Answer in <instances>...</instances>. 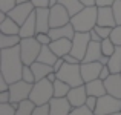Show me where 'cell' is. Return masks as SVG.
Here are the masks:
<instances>
[{
	"instance_id": "cell-9",
	"label": "cell",
	"mask_w": 121,
	"mask_h": 115,
	"mask_svg": "<svg viewBox=\"0 0 121 115\" xmlns=\"http://www.w3.org/2000/svg\"><path fill=\"white\" fill-rule=\"evenodd\" d=\"M51 28H58V26H65V25L71 23V14L69 11L61 5V3H57V5L51 6Z\"/></svg>"
},
{
	"instance_id": "cell-35",
	"label": "cell",
	"mask_w": 121,
	"mask_h": 115,
	"mask_svg": "<svg viewBox=\"0 0 121 115\" xmlns=\"http://www.w3.org/2000/svg\"><path fill=\"white\" fill-rule=\"evenodd\" d=\"M32 115H51V106H49V103L35 106V107H34Z\"/></svg>"
},
{
	"instance_id": "cell-26",
	"label": "cell",
	"mask_w": 121,
	"mask_h": 115,
	"mask_svg": "<svg viewBox=\"0 0 121 115\" xmlns=\"http://www.w3.org/2000/svg\"><path fill=\"white\" fill-rule=\"evenodd\" d=\"M69 91H71V86L68 83H65L63 80L57 78L54 81V97L57 98H63V97H68Z\"/></svg>"
},
{
	"instance_id": "cell-8",
	"label": "cell",
	"mask_w": 121,
	"mask_h": 115,
	"mask_svg": "<svg viewBox=\"0 0 121 115\" xmlns=\"http://www.w3.org/2000/svg\"><path fill=\"white\" fill-rule=\"evenodd\" d=\"M91 43V34L89 32H75L74 38H72V49L71 54L74 57H77L80 62H83L86 55V51Z\"/></svg>"
},
{
	"instance_id": "cell-37",
	"label": "cell",
	"mask_w": 121,
	"mask_h": 115,
	"mask_svg": "<svg viewBox=\"0 0 121 115\" xmlns=\"http://www.w3.org/2000/svg\"><path fill=\"white\" fill-rule=\"evenodd\" d=\"M112 9H113V14H115L117 25H121V0H115L113 2Z\"/></svg>"
},
{
	"instance_id": "cell-19",
	"label": "cell",
	"mask_w": 121,
	"mask_h": 115,
	"mask_svg": "<svg viewBox=\"0 0 121 115\" xmlns=\"http://www.w3.org/2000/svg\"><path fill=\"white\" fill-rule=\"evenodd\" d=\"M22 38H28V37H35L37 35V23H35V12L29 15L26 22L23 25H20V34Z\"/></svg>"
},
{
	"instance_id": "cell-36",
	"label": "cell",
	"mask_w": 121,
	"mask_h": 115,
	"mask_svg": "<svg viewBox=\"0 0 121 115\" xmlns=\"http://www.w3.org/2000/svg\"><path fill=\"white\" fill-rule=\"evenodd\" d=\"M15 5H17V0H0V11L9 12Z\"/></svg>"
},
{
	"instance_id": "cell-47",
	"label": "cell",
	"mask_w": 121,
	"mask_h": 115,
	"mask_svg": "<svg viewBox=\"0 0 121 115\" xmlns=\"http://www.w3.org/2000/svg\"><path fill=\"white\" fill-rule=\"evenodd\" d=\"M84 6H97V0H80Z\"/></svg>"
},
{
	"instance_id": "cell-30",
	"label": "cell",
	"mask_w": 121,
	"mask_h": 115,
	"mask_svg": "<svg viewBox=\"0 0 121 115\" xmlns=\"http://www.w3.org/2000/svg\"><path fill=\"white\" fill-rule=\"evenodd\" d=\"M15 111L12 103H0V115H15Z\"/></svg>"
},
{
	"instance_id": "cell-7",
	"label": "cell",
	"mask_w": 121,
	"mask_h": 115,
	"mask_svg": "<svg viewBox=\"0 0 121 115\" xmlns=\"http://www.w3.org/2000/svg\"><path fill=\"white\" fill-rule=\"evenodd\" d=\"M34 83H28L25 80H18L15 83H11L9 94H11V103H20L23 100H28L32 91Z\"/></svg>"
},
{
	"instance_id": "cell-39",
	"label": "cell",
	"mask_w": 121,
	"mask_h": 115,
	"mask_svg": "<svg viewBox=\"0 0 121 115\" xmlns=\"http://www.w3.org/2000/svg\"><path fill=\"white\" fill-rule=\"evenodd\" d=\"M97 103H98V97H94V95H87V100H86V106L91 111L97 109Z\"/></svg>"
},
{
	"instance_id": "cell-33",
	"label": "cell",
	"mask_w": 121,
	"mask_h": 115,
	"mask_svg": "<svg viewBox=\"0 0 121 115\" xmlns=\"http://www.w3.org/2000/svg\"><path fill=\"white\" fill-rule=\"evenodd\" d=\"M110 40L117 44V46H121V25H117L112 29V34H110Z\"/></svg>"
},
{
	"instance_id": "cell-11",
	"label": "cell",
	"mask_w": 121,
	"mask_h": 115,
	"mask_svg": "<svg viewBox=\"0 0 121 115\" xmlns=\"http://www.w3.org/2000/svg\"><path fill=\"white\" fill-rule=\"evenodd\" d=\"M81 77L84 80V83L92 81V80L100 78V72L103 69L104 65H101L100 62H89V63H81Z\"/></svg>"
},
{
	"instance_id": "cell-3",
	"label": "cell",
	"mask_w": 121,
	"mask_h": 115,
	"mask_svg": "<svg viewBox=\"0 0 121 115\" xmlns=\"http://www.w3.org/2000/svg\"><path fill=\"white\" fill-rule=\"evenodd\" d=\"M52 98H54V83L52 81H49L48 78H43V80H39V81L34 83L29 100L35 106L49 103Z\"/></svg>"
},
{
	"instance_id": "cell-15",
	"label": "cell",
	"mask_w": 121,
	"mask_h": 115,
	"mask_svg": "<svg viewBox=\"0 0 121 115\" xmlns=\"http://www.w3.org/2000/svg\"><path fill=\"white\" fill-rule=\"evenodd\" d=\"M51 49L57 54V57H65L68 54H71L72 49V40L71 38H58V40L51 41Z\"/></svg>"
},
{
	"instance_id": "cell-14",
	"label": "cell",
	"mask_w": 121,
	"mask_h": 115,
	"mask_svg": "<svg viewBox=\"0 0 121 115\" xmlns=\"http://www.w3.org/2000/svg\"><path fill=\"white\" fill-rule=\"evenodd\" d=\"M97 25H101V26H110V28L117 26V20H115V14H113L112 6H98Z\"/></svg>"
},
{
	"instance_id": "cell-1",
	"label": "cell",
	"mask_w": 121,
	"mask_h": 115,
	"mask_svg": "<svg viewBox=\"0 0 121 115\" xmlns=\"http://www.w3.org/2000/svg\"><path fill=\"white\" fill-rule=\"evenodd\" d=\"M0 65H2L0 74L5 77L9 83H15L18 80H22L25 63L22 60L20 44L14 46V48L0 49Z\"/></svg>"
},
{
	"instance_id": "cell-34",
	"label": "cell",
	"mask_w": 121,
	"mask_h": 115,
	"mask_svg": "<svg viewBox=\"0 0 121 115\" xmlns=\"http://www.w3.org/2000/svg\"><path fill=\"white\" fill-rule=\"evenodd\" d=\"M69 115H95V114H94V111H91L84 104V106H80V107H72Z\"/></svg>"
},
{
	"instance_id": "cell-27",
	"label": "cell",
	"mask_w": 121,
	"mask_h": 115,
	"mask_svg": "<svg viewBox=\"0 0 121 115\" xmlns=\"http://www.w3.org/2000/svg\"><path fill=\"white\" fill-rule=\"evenodd\" d=\"M58 3H61V5L68 9L69 14H71V17L75 15V14H78V12L84 8V5H83L80 0H58Z\"/></svg>"
},
{
	"instance_id": "cell-28",
	"label": "cell",
	"mask_w": 121,
	"mask_h": 115,
	"mask_svg": "<svg viewBox=\"0 0 121 115\" xmlns=\"http://www.w3.org/2000/svg\"><path fill=\"white\" fill-rule=\"evenodd\" d=\"M34 107H35V104H34L29 98H28V100H23V101L18 103V107H17V111H15V115H32Z\"/></svg>"
},
{
	"instance_id": "cell-38",
	"label": "cell",
	"mask_w": 121,
	"mask_h": 115,
	"mask_svg": "<svg viewBox=\"0 0 121 115\" xmlns=\"http://www.w3.org/2000/svg\"><path fill=\"white\" fill-rule=\"evenodd\" d=\"M35 38L40 41L41 44H51V41H52V38H51V35L48 32H39L35 35Z\"/></svg>"
},
{
	"instance_id": "cell-29",
	"label": "cell",
	"mask_w": 121,
	"mask_h": 115,
	"mask_svg": "<svg viewBox=\"0 0 121 115\" xmlns=\"http://www.w3.org/2000/svg\"><path fill=\"white\" fill-rule=\"evenodd\" d=\"M115 49H117V44L110 40V37L109 38H104V40L101 41V51H103V55L110 57L113 52H115Z\"/></svg>"
},
{
	"instance_id": "cell-25",
	"label": "cell",
	"mask_w": 121,
	"mask_h": 115,
	"mask_svg": "<svg viewBox=\"0 0 121 115\" xmlns=\"http://www.w3.org/2000/svg\"><path fill=\"white\" fill-rule=\"evenodd\" d=\"M107 66L112 74H121V46H117L115 52L110 55Z\"/></svg>"
},
{
	"instance_id": "cell-20",
	"label": "cell",
	"mask_w": 121,
	"mask_h": 115,
	"mask_svg": "<svg viewBox=\"0 0 121 115\" xmlns=\"http://www.w3.org/2000/svg\"><path fill=\"white\" fill-rule=\"evenodd\" d=\"M86 84V91H87V95H94V97H103V95L107 94L106 91V86H104V81L101 78L97 80H92V81L84 83Z\"/></svg>"
},
{
	"instance_id": "cell-22",
	"label": "cell",
	"mask_w": 121,
	"mask_h": 115,
	"mask_svg": "<svg viewBox=\"0 0 121 115\" xmlns=\"http://www.w3.org/2000/svg\"><path fill=\"white\" fill-rule=\"evenodd\" d=\"M57 60H58V57H57V54L51 49L49 44H43V46H41L40 54H39L37 62H41V63H46V65L54 66V63H55Z\"/></svg>"
},
{
	"instance_id": "cell-16",
	"label": "cell",
	"mask_w": 121,
	"mask_h": 115,
	"mask_svg": "<svg viewBox=\"0 0 121 115\" xmlns=\"http://www.w3.org/2000/svg\"><path fill=\"white\" fill-rule=\"evenodd\" d=\"M75 28L72 23H68L65 25V26H58V28H51L49 31V35L52 40H58V38H74L75 35Z\"/></svg>"
},
{
	"instance_id": "cell-45",
	"label": "cell",
	"mask_w": 121,
	"mask_h": 115,
	"mask_svg": "<svg viewBox=\"0 0 121 115\" xmlns=\"http://www.w3.org/2000/svg\"><path fill=\"white\" fill-rule=\"evenodd\" d=\"M89 34H91V41H103V38L98 35V32H97L95 29L89 31Z\"/></svg>"
},
{
	"instance_id": "cell-50",
	"label": "cell",
	"mask_w": 121,
	"mask_h": 115,
	"mask_svg": "<svg viewBox=\"0 0 121 115\" xmlns=\"http://www.w3.org/2000/svg\"><path fill=\"white\" fill-rule=\"evenodd\" d=\"M107 115H121V112H115V114H107Z\"/></svg>"
},
{
	"instance_id": "cell-23",
	"label": "cell",
	"mask_w": 121,
	"mask_h": 115,
	"mask_svg": "<svg viewBox=\"0 0 121 115\" xmlns=\"http://www.w3.org/2000/svg\"><path fill=\"white\" fill-rule=\"evenodd\" d=\"M0 32L2 34H9V35L20 34V25H18L14 18H11L8 15L6 20H3L2 23H0Z\"/></svg>"
},
{
	"instance_id": "cell-41",
	"label": "cell",
	"mask_w": 121,
	"mask_h": 115,
	"mask_svg": "<svg viewBox=\"0 0 121 115\" xmlns=\"http://www.w3.org/2000/svg\"><path fill=\"white\" fill-rule=\"evenodd\" d=\"M63 58H65V62H66V63H71V65H80V63H81L80 60H78L77 57H74L72 54H68V55H65Z\"/></svg>"
},
{
	"instance_id": "cell-17",
	"label": "cell",
	"mask_w": 121,
	"mask_h": 115,
	"mask_svg": "<svg viewBox=\"0 0 121 115\" xmlns=\"http://www.w3.org/2000/svg\"><path fill=\"white\" fill-rule=\"evenodd\" d=\"M104 86L107 94L121 98V74H110L109 78L104 80Z\"/></svg>"
},
{
	"instance_id": "cell-48",
	"label": "cell",
	"mask_w": 121,
	"mask_h": 115,
	"mask_svg": "<svg viewBox=\"0 0 121 115\" xmlns=\"http://www.w3.org/2000/svg\"><path fill=\"white\" fill-rule=\"evenodd\" d=\"M58 3V0H51V6H54V5H57Z\"/></svg>"
},
{
	"instance_id": "cell-13",
	"label": "cell",
	"mask_w": 121,
	"mask_h": 115,
	"mask_svg": "<svg viewBox=\"0 0 121 115\" xmlns=\"http://www.w3.org/2000/svg\"><path fill=\"white\" fill-rule=\"evenodd\" d=\"M49 106H51V115H69L72 111V104L69 103L66 97L63 98L54 97L49 101Z\"/></svg>"
},
{
	"instance_id": "cell-18",
	"label": "cell",
	"mask_w": 121,
	"mask_h": 115,
	"mask_svg": "<svg viewBox=\"0 0 121 115\" xmlns=\"http://www.w3.org/2000/svg\"><path fill=\"white\" fill-rule=\"evenodd\" d=\"M101 57H103V51H101V41H91L89 43V48L86 51V55L83 58L84 63L89 62H100ZM81 62V63H83Z\"/></svg>"
},
{
	"instance_id": "cell-12",
	"label": "cell",
	"mask_w": 121,
	"mask_h": 115,
	"mask_svg": "<svg viewBox=\"0 0 121 115\" xmlns=\"http://www.w3.org/2000/svg\"><path fill=\"white\" fill-rule=\"evenodd\" d=\"M69 103L72 104V107H80L86 104V100H87V91H86V84L81 86H75V88H71L68 97Z\"/></svg>"
},
{
	"instance_id": "cell-42",
	"label": "cell",
	"mask_w": 121,
	"mask_h": 115,
	"mask_svg": "<svg viewBox=\"0 0 121 115\" xmlns=\"http://www.w3.org/2000/svg\"><path fill=\"white\" fill-rule=\"evenodd\" d=\"M110 74H112V72H110L109 66L106 65V66H103V69H101V72H100V78H101V80L104 81L106 78H109V77H110Z\"/></svg>"
},
{
	"instance_id": "cell-49",
	"label": "cell",
	"mask_w": 121,
	"mask_h": 115,
	"mask_svg": "<svg viewBox=\"0 0 121 115\" xmlns=\"http://www.w3.org/2000/svg\"><path fill=\"white\" fill-rule=\"evenodd\" d=\"M26 2H31V0H17V3H26Z\"/></svg>"
},
{
	"instance_id": "cell-4",
	"label": "cell",
	"mask_w": 121,
	"mask_h": 115,
	"mask_svg": "<svg viewBox=\"0 0 121 115\" xmlns=\"http://www.w3.org/2000/svg\"><path fill=\"white\" fill-rule=\"evenodd\" d=\"M43 44L37 40L35 37H28V38H22L20 41V54H22V60L25 65L31 66L34 62H37L39 54L41 51Z\"/></svg>"
},
{
	"instance_id": "cell-6",
	"label": "cell",
	"mask_w": 121,
	"mask_h": 115,
	"mask_svg": "<svg viewBox=\"0 0 121 115\" xmlns=\"http://www.w3.org/2000/svg\"><path fill=\"white\" fill-rule=\"evenodd\" d=\"M115 112H121V98H117L110 94H106L98 98L97 109L94 111L95 115H107Z\"/></svg>"
},
{
	"instance_id": "cell-10",
	"label": "cell",
	"mask_w": 121,
	"mask_h": 115,
	"mask_svg": "<svg viewBox=\"0 0 121 115\" xmlns=\"http://www.w3.org/2000/svg\"><path fill=\"white\" fill-rule=\"evenodd\" d=\"M35 11V6L32 5V2H26V3H17L11 11L8 12V15L11 18H14L18 25H23L25 22L29 18V15Z\"/></svg>"
},
{
	"instance_id": "cell-21",
	"label": "cell",
	"mask_w": 121,
	"mask_h": 115,
	"mask_svg": "<svg viewBox=\"0 0 121 115\" xmlns=\"http://www.w3.org/2000/svg\"><path fill=\"white\" fill-rule=\"evenodd\" d=\"M31 69H32L34 75H35V81L46 78V77L54 71V68L51 65H46V63H41V62H34L32 65H31Z\"/></svg>"
},
{
	"instance_id": "cell-46",
	"label": "cell",
	"mask_w": 121,
	"mask_h": 115,
	"mask_svg": "<svg viewBox=\"0 0 121 115\" xmlns=\"http://www.w3.org/2000/svg\"><path fill=\"white\" fill-rule=\"evenodd\" d=\"M115 0H97V6H112Z\"/></svg>"
},
{
	"instance_id": "cell-44",
	"label": "cell",
	"mask_w": 121,
	"mask_h": 115,
	"mask_svg": "<svg viewBox=\"0 0 121 115\" xmlns=\"http://www.w3.org/2000/svg\"><path fill=\"white\" fill-rule=\"evenodd\" d=\"M65 58H63V57H58V60H57V62L55 63H54V66H52V68H54V71H55V72H58L60 71V69H61L63 68V65H65Z\"/></svg>"
},
{
	"instance_id": "cell-2",
	"label": "cell",
	"mask_w": 121,
	"mask_h": 115,
	"mask_svg": "<svg viewBox=\"0 0 121 115\" xmlns=\"http://www.w3.org/2000/svg\"><path fill=\"white\" fill-rule=\"evenodd\" d=\"M98 20V6H84L78 14L72 15L71 23L77 32H89L97 26Z\"/></svg>"
},
{
	"instance_id": "cell-40",
	"label": "cell",
	"mask_w": 121,
	"mask_h": 115,
	"mask_svg": "<svg viewBox=\"0 0 121 115\" xmlns=\"http://www.w3.org/2000/svg\"><path fill=\"white\" fill-rule=\"evenodd\" d=\"M35 8H51V0H31Z\"/></svg>"
},
{
	"instance_id": "cell-5",
	"label": "cell",
	"mask_w": 121,
	"mask_h": 115,
	"mask_svg": "<svg viewBox=\"0 0 121 115\" xmlns=\"http://www.w3.org/2000/svg\"><path fill=\"white\" fill-rule=\"evenodd\" d=\"M81 65V63H80ZM80 65H71V63H65L63 68L57 72L58 80H63L65 83H68L71 88L84 84V80L81 77V66Z\"/></svg>"
},
{
	"instance_id": "cell-24",
	"label": "cell",
	"mask_w": 121,
	"mask_h": 115,
	"mask_svg": "<svg viewBox=\"0 0 121 115\" xmlns=\"http://www.w3.org/2000/svg\"><path fill=\"white\" fill-rule=\"evenodd\" d=\"M22 41V37L18 34L9 35V34H2L0 32V49H6V48H14L18 46Z\"/></svg>"
},
{
	"instance_id": "cell-31",
	"label": "cell",
	"mask_w": 121,
	"mask_h": 115,
	"mask_svg": "<svg viewBox=\"0 0 121 115\" xmlns=\"http://www.w3.org/2000/svg\"><path fill=\"white\" fill-rule=\"evenodd\" d=\"M22 80H25V81H28V83H35V75H34V72H32V69H31V66L25 65L23 74H22Z\"/></svg>"
},
{
	"instance_id": "cell-43",
	"label": "cell",
	"mask_w": 121,
	"mask_h": 115,
	"mask_svg": "<svg viewBox=\"0 0 121 115\" xmlns=\"http://www.w3.org/2000/svg\"><path fill=\"white\" fill-rule=\"evenodd\" d=\"M0 103H11V94H9V91L0 92Z\"/></svg>"
},
{
	"instance_id": "cell-32",
	"label": "cell",
	"mask_w": 121,
	"mask_h": 115,
	"mask_svg": "<svg viewBox=\"0 0 121 115\" xmlns=\"http://www.w3.org/2000/svg\"><path fill=\"white\" fill-rule=\"evenodd\" d=\"M95 31L98 32V35H100L101 38H109L110 37V34H112V29L113 28H110V26H101V25H97V26L94 28Z\"/></svg>"
}]
</instances>
